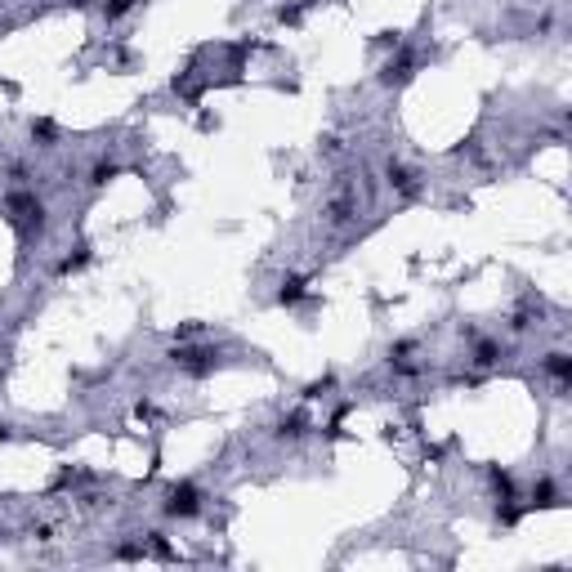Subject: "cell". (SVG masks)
Returning <instances> with one entry per match:
<instances>
[{
	"label": "cell",
	"instance_id": "6da1fadb",
	"mask_svg": "<svg viewBox=\"0 0 572 572\" xmlns=\"http://www.w3.org/2000/svg\"><path fill=\"white\" fill-rule=\"evenodd\" d=\"M5 211H9V219H14L23 233H41V228H45V206L36 202L27 188H14V193H9Z\"/></svg>",
	"mask_w": 572,
	"mask_h": 572
},
{
	"label": "cell",
	"instance_id": "7a4b0ae2",
	"mask_svg": "<svg viewBox=\"0 0 572 572\" xmlns=\"http://www.w3.org/2000/svg\"><path fill=\"white\" fill-rule=\"evenodd\" d=\"M197 510H202V492H197L193 483H175V488L166 492V514L170 519H193Z\"/></svg>",
	"mask_w": 572,
	"mask_h": 572
},
{
	"label": "cell",
	"instance_id": "3957f363",
	"mask_svg": "<svg viewBox=\"0 0 572 572\" xmlns=\"http://www.w3.org/2000/svg\"><path fill=\"white\" fill-rule=\"evenodd\" d=\"M175 362H179L184 371H193V376H206V371L219 362V354H215V349H179Z\"/></svg>",
	"mask_w": 572,
	"mask_h": 572
},
{
	"label": "cell",
	"instance_id": "277c9868",
	"mask_svg": "<svg viewBox=\"0 0 572 572\" xmlns=\"http://www.w3.org/2000/svg\"><path fill=\"white\" fill-rule=\"evenodd\" d=\"M546 371L555 376V385L564 389V385H568V376H572V358H568V354H550V358H546Z\"/></svg>",
	"mask_w": 572,
	"mask_h": 572
},
{
	"label": "cell",
	"instance_id": "5b68a950",
	"mask_svg": "<svg viewBox=\"0 0 572 572\" xmlns=\"http://www.w3.org/2000/svg\"><path fill=\"white\" fill-rule=\"evenodd\" d=\"M389 184H394L398 193H416V175L407 166H398V161H389Z\"/></svg>",
	"mask_w": 572,
	"mask_h": 572
},
{
	"label": "cell",
	"instance_id": "8992f818",
	"mask_svg": "<svg viewBox=\"0 0 572 572\" xmlns=\"http://www.w3.org/2000/svg\"><path fill=\"white\" fill-rule=\"evenodd\" d=\"M497 354H501V349L492 345V340H483V345L474 349V362H479V367H492V362H497Z\"/></svg>",
	"mask_w": 572,
	"mask_h": 572
},
{
	"label": "cell",
	"instance_id": "52a82bcc",
	"mask_svg": "<svg viewBox=\"0 0 572 572\" xmlns=\"http://www.w3.org/2000/svg\"><path fill=\"white\" fill-rule=\"evenodd\" d=\"M135 9V0H103V14L108 18H121V14H130Z\"/></svg>",
	"mask_w": 572,
	"mask_h": 572
},
{
	"label": "cell",
	"instance_id": "ba28073f",
	"mask_svg": "<svg viewBox=\"0 0 572 572\" xmlns=\"http://www.w3.org/2000/svg\"><path fill=\"white\" fill-rule=\"evenodd\" d=\"M300 295H304V282H282V304H295V300H300Z\"/></svg>",
	"mask_w": 572,
	"mask_h": 572
},
{
	"label": "cell",
	"instance_id": "9c48e42d",
	"mask_svg": "<svg viewBox=\"0 0 572 572\" xmlns=\"http://www.w3.org/2000/svg\"><path fill=\"white\" fill-rule=\"evenodd\" d=\"M117 175V166H94V175H90V184H108V179Z\"/></svg>",
	"mask_w": 572,
	"mask_h": 572
},
{
	"label": "cell",
	"instance_id": "30bf717a",
	"mask_svg": "<svg viewBox=\"0 0 572 572\" xmlns=\"http://www.w3.org/2000/svg\"><path fill=\"white\" fill-rule=\"evenodd\" d=\"M32 135H36V139H54V126H50V121H36Z\"/></svg>",
	"mask_w": 572,
	"mask_h": 572
},
{
	"label": "cell",
	"instance_id": "8fae6325",
	"mask_svg": "<svg viewBox=\"0 0 572 572\" xmlns=\"http://www.w3.org/2000/svg\"><path fill=\"white\" fill-rule=\"evenodd\" d=\"M72 5H76V9H81V5H90V0H72Z\"/></svg>",
	"mask_w": 572,
	"mask_h": 572
}]
</instances>
